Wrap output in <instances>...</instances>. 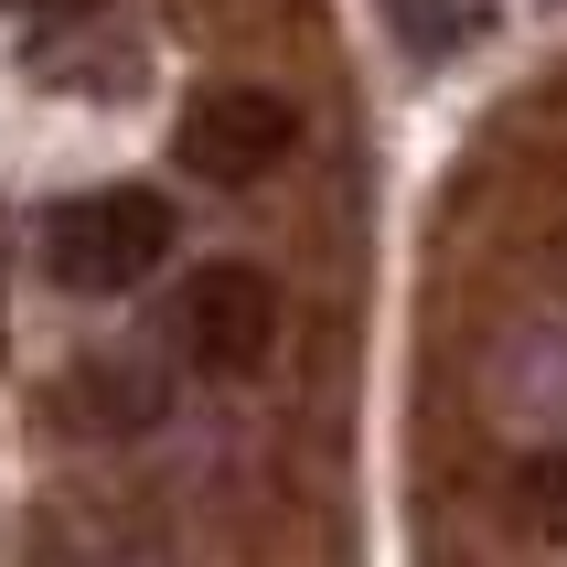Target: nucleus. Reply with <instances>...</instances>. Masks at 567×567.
Wrapping results in <instances>:
<instances>
[{"mask_svg":"<svg viewBox=\"0 0 567 567\" xmlns=\"http://www.w3.org/2000/svg\"><path fill=\"white\" fill-rule=\"evenodd\" d=\"M64 396L86 408V429H151V417H161V375H151V364H86Z\"/></svg>","mask_w":567,"mask_h":567,"instance_id":"nucleus-5","label":"nucleus"},{"mask_svg":"<svg viewBox=\"0 0 567 567\" xmlns=\"http://www.w3.org/2000/svg\"><path fill=\"white\" fill-rule=\"evenodd\" d=\"M0 321H11V236H0Z\"/></svg>","mask_w":567,"mask_h":567,"instance_id":"nucleus-6","label":"nucleus"},{"mask_svg":"<svg viewBox=\"0 0 567 567\" xmlns=\"http://www.w3.org/2000/svg\"><path fill=\"white\" fill-rule=\"evenodd\" d=\"M172 343H183L193 375L247 385L257 364L279 353V289H268V268H247V257H215V268H193L183 300H172Z\"/></svg>","mask_w":567,"mask_h":567,"instance_id":"nucleus-2","label":"nucleus"},{"mask_svg":"<svg viewBox=\"0 0 567 567\" xmlns=\"http://www.w3.org/2000/svg\"><path fill=\"white\" fill-rule=\"evenodd\" d=\"M161 257H172V204L140 193V183L75 193V204L43 215V268H54V289H75V300H128Z\"/></svg>","mask_w":567,"mask_h":567,"instance_id":"nucleus-1","label":"nucleus"},{"mask_svg":"<svg viewBox=\"0 0 567 567\" xmlns=\"http://www.w3.org/2000/svg\"><path fill=\"white\" fill-rule=\"evenodd\" d=\"M22 11H75V0H22Z\"/></svg>","mask_w":567,"mask_h":567,"instance_id":"nucleus-7","label":"nucleus"},{"mask_svg":"<svg viewBox=\"0 0 567 567\" xmlns=\"http://www.w3.org/2000/svg\"><path fill=\"white\" fill-rule=\"evenodd\" d=\"M289 151H300V118L268 86H204L183 107V172L204 183H268Z\"/></svg>","mask_w":567,"mask_h":567,"instance_id":"nucleus-3","label":"nucleus"},{"mask_svg":"<svg viewBox=\"0 0 567 567\" xmlns=\"http://www.w3.org/2000/svg\"><path fill=\"white\" fill-rule=\"evenodd\" d=\"M375 22L408 64H450L493 32V0H375Z\"/></svg>","mask_w":567,"mask_h":567,"instance_id":"nucleus-4","label":"nucleus"}]
</instances>
